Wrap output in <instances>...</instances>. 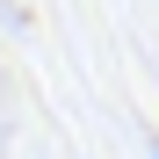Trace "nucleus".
Returning a JSON list of instances; mask_svg holds the SVG:
<instances>
[{"label":"nucleus","instance_id":"obj_1","mask_svg":"<svg viewBox=\"0 0 159 159\" xmlns=\"http://www.w3.org/2000/svg\"><path fill=\"white\" fill-rule=\"evenodd\" d=\"M152 159H159V145H152Z\"/></svg>","mask_w":159,"mask_h":159}]
</instances>
